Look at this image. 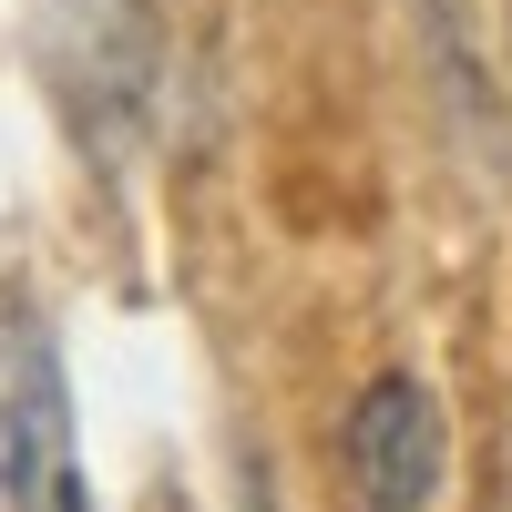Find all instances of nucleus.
Wrapping results in <instances>:
<instances>
[{
    "instance_id": "obj_1",
    "label": "nucleus",
    "mask_w": 512,
    "mask_h": 512,
    "mask_svg": "<svg viewBox=\"0 0 512 512\" xmlns=\"http://www.w3.org/2000/svg\"><path fill=\"white\" fill-rule=\"evenodd\" d=\"M0 512H93L72 451V390H62V338L41 297L0 277Z\"/></svg>"
},
{
    "instance_id": "obj_2",
    "label": "nucleus",
    "mask_w": 512,
    "mask_h": 512,
    "mask_svg": "<svg viewBox=\"0 0 512 512\" xmlns=\"http://www.w3.org/2000/svg\"><path fill=\"white\" fill-rule=\"evenodd\" d=\"M359 512H431L451 482V410L420 369H379L349 400V431H338Z\"/></svg>"
},
{
    "instance_id": "obj_3",
    "label": "nucleus",
    "mask_w": 512,
    "mask_h": 512,
    "mask_svg": "<svg viewBox=\"0 0 512 512\" xmlns=\"http://www.w3.org/2000/svg\"><path fill=\"white\" fill-rule=\"evenodd\" d=\"M144 0H41V62L72 123H113L144 103Z\"/></svg>"
}]
</instances>
